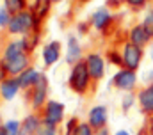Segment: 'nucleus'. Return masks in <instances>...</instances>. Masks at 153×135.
Masks as SVG:
<instances>
[{
    "instance_id": "1",
    "label": "nucleus",
    "mask_w": 153,
    "mask_h": 135,
    "mask_svg": "<svg viewBox=\"0 0 153 135\" xmlns=\"http://www.w3.org/2000/svg\"><path fill=\"white\" fill-rule=\"evenodd\" d=\"M89 78H91V75H89L87 64L85 62H76L71 69V75H70V87L75 93L82 94L89 85Z\"/></svg>"
},
{
    "instance_id": "2",
    "label": "nucleus",
    "mask_w": 153,
    "mask_h": 135,
    "mask_svg": "<svg viewBox=\"0 0 153 135\" xmlns=\"http://www.w3.org/2000/svg\"><path fill=\"white\" fill-rule=\"evenodd\" d=\"M36 23V16L32 13H27V11H22L18 14H14L11 18V23H9V32L13 34H25L29 32Z\"/></svg>"
},
{
    "instance_id": "3",
    "label": "nucleus",
    "mask_w": 153,
    "mask_h": 135,
    "mask_svg": "<svg viewBox=\"0 0 153 135\" xmlns=\"http://www.w3.org/2000/svg\"><path fill=\"white\" fill-rule=\"evenodd\" d=\"M141 59H143L141 46H135L134 43H126L123 48V64L126 66V69L135 71L141 64Z\"/></svg>"
},
{
    "instance_id": "4",
    "label": "nucleus",
    "mask_w": 153,
    "mask_h": 135,
    "mask_svg": "<svg viewBox=\"0 0 153 135\" xmlns=\"http://www.w3.org/2000/svg\"><path fill=\"white\" fill-rule=\"evenodd\" d=\"M85 64H87L91 78H94V80H102L103 78V75H105V61L102 59V55L89 53L87 59H85Z\"/></svg>"
},
{
    "instance_id": "5",
    "label": "nucleus",
    "mask_w": 153,
    "mask_h": 135,
    "mask_svg": "<svg viewBox=\"0 0 153 135\" xmlns=\"http://www.w3.org/2000/svg\"><path fill=\"white\" fill-rule=\"evenodd\" d=\"M62 116H64V105L62 103H59V101H48L46 103V108H45V123L57 126L62 121Z\"/></svg>"
},
{
    "instance_id": "6",
    "label": "nucleus",
    "mask_w": 153,
    "mask_h": 135,
    "mask_svg": "<svg viewBox=\"0 0 153 135\" xmlns=\"http://www.w3.org/2000/svg\"><path fill=\"white\" fill-rule=\"evenodd\" d=\"M135 82H137V76H135V73L132 69H121V71L116 73L114 76V85L117 89H123V91L134 89Z\"/></svg>"
},
{
    "instance_id": "7",
    "label": "nucleus",
    "mask_w": 153,
    "mask_h": 135,
    "mask_svg": "<svg viewBox=\"0 0 153 135\" xmlns=\"http://www.w3.org/2000/svg\"><path fill=\"white\" fill-rule=\"evenodd\" d=\"M105 123H107V108L103 105H96L94 108L89 110V125L96 130H102L105 128Z\"/></svg>"
},
{
    "instance_id": "8",
    "label": "nucleus",
    "mask_w": 153,
    "mask_h": 135,
    "mask_svg": "<svg viewBox=\"0 0 153 135\" xmlns=\"http://www.w3.org/2000/svg\"><path fill=\"white\" fill-rule=\"evenodd\" d=\"M27 66H29V55H27V52L20 53L18 57H14V59L9 61V62H4V68H5V71H7L9 75L23 73V71L27 69Z\"/></svg>"
},
{
    "instance_id": "9",
    "label": "nucleus",
    "mask_w": 153,
    "mask_h": 135,
    "mask_svg": "<svg viewBox=\"0 0 153 135\" xmlns=\"http://www.w3.org/2000/svg\"><path fill=\"white\" fill-rule=\"evenodd\" d=\"M20 89H22V85H20V80L18 78H5L0 84V94H2L4 100H7V101L13 100L18 94Z\"/></svg>"
},
{
    "instance_id": "10",
    "label": "nucleus",
    "mask_w": 153,
    "mask_h": 135,
    "mask_svg": "<svg viewBox=\"0 0 153 135\" xmlns=\"http://www.w3.org/2000/svg\"><path fill=\"white\" fill-rule=\"evenodd\" d=\"M59 57H61V45L57 41H50L45 46V50H43V61H45V64L52 66V64H55L59 61Z\"/></svg>"
},
{
    "instance_id": "11",
    "label": "nucleus",
    "mask_w": 153,
    "mask_h": 135,
    "mask_svg": "<svg viewBox=\"0 0 153 135\" xmlns=\"http://www.w3.org/2000/svg\"><path fill=\"white\" fill-rule=\"evenodd\" d=\"M46 93H48V80H46V76H43V75H41V78L38 80V84L34 85V96H32V105H34V107H41V105L45 103Z\"/></svg>"
},
{
    "instance_id": "12",
    "label": "nucleus",
    "mask_w": 153,
    "mask_h": 135,
    "mask_svg": "<svg viewBox=\"0 0 153 135\" xmlns=\"http://www.w3.org/2000/svg\"><path fill=\"white\" fill-rule=\"evenodd\" d=\"M152 34L148 32V29L144 25H137L130 30V43H134L135 46H144L150 41Z\"/></svg>"
},
{
    "instance_id": "13",
    "label": "nucleus",
    "mask_w": 153,
    "mask_h": 135,
    "mask_svg": "<svg viewBox=\"0 0 153 135\" xmlns=\"http://www.w3.org/2000/svg\"><path fill=\"white\" fill-rule=\"evenodd\" d=\"M41 78V75L38 73V69H34V68H27L23 73H20V85H22V89H25V87H34L36 84H38V80Z\"/></svg>"
},
{
    "instance_id": "14",
    "label": "nucleus",
    "mask_w": 153,
    "mask_h": 135,
    "mask_svg": "<svg viewBox=\"0 0 153 135\" xmlns=\"http://www.w3.org/2000/svg\"><path fill=\"white\" fill-rule=\"evenodd\" d=\"M80 59V45L76 41V37L70 36L68 37V52H66V62L75 66Z\"/></svg>"
},
{
    "instance_id": "15",
    "label": "nucleus",
    "mask_w": 153,
    "mask_h": 135,
    "mask_svg": "<svg viewBox=\"0 0 153 135\" xmlns=\"http://www.w3.org/2000/svg\"><path fill=\"white\" fill-rule=\"evenodd\" d=\"M139 103H141L143 112L153 114V85L143 89V91L139 93Z\"/></svg>"
},
{
    "instance_id": "16",
    "label": "nucleus",
    "mask_w": 153,
    "mask_h": 135,
    "mask_svg": "<svg viewBox=\"0 0 153 135\" xmlns=\"http://www.w3.org/2000/svg\"><path fill=\"white\" fill-rule=\"evenodd\" d=\"M91 22H93V25H94L98 30L105 29V27H107V23L111 22V13H109V9H105V7H100L98 11H94V13H93V18H91Z\"/></svg>"
},
{
    "instance_id": "17",
    "label": "nucleus",
    "mask_w": 153,
    "mask_h": 135,
    "mask_svg": "<svg viewBox=\"0 0 153 135\" xmlns=\"http://www.w3.org/2000/svg\"><path fill=\"white\" fill-rule=\"evenodd\" d=\"M23 52H27V50H25V45H23V39H22V41H13V43H9L7 48H5V52H4V62L13 61L14 57H18V55L23 53Z\"/></svg>"
},
{
    "instance_id": "18",
    "label": "nucleus",
    "mask_w": 153,
    "mask_h": 135,
    "mask_svg": "<svg viewBox=\"0 0 153 135\" xmlns=\"http://www.w3.org/2000/svg\"><path fill=\"white\" fill-rule=\"evenodd\" d=\"M39 119L36 117V116H29L23 123H22V132H23V135H34L38 134L39 130Z\"/></svg>"
},
{
    "instance_id": "19",
    "label": "nucleus",
    "mask_w": 153,
    "mask_h": 135,
    "mask_svg": "<svg viewBox=\"0 0 153 135\" xmlns=\"http://www.w3.org/2000/svg\"><path fill=\"white\" fill-rule=\"evenodd\" d=\"M50 2L52 0H36L34 2V16L36 18H43V16H46L48 14V11H50Z\"/></svg>"
},
{
    "instance_id": "20",
    "label": "nucleus",
    "mask_w": 153,
    "mask_h": 135,
    "mask_svg": "<svg viewBox=\"0 0 153 135\" xmlns=\"http://www.w3.org/2000/svg\"><path fill=\"white\" fill-rule=\"evenodd\" d=\"M4 2H5V9L13 14L22 13L23 7H25V0H4Z\"/></svg>"
},
{
    "instance_id": "21",
    "label": "nucleus",
    "mask_w": 153,
    "mask_h": 135,
    "mask_svg": "<svg viewBox=\"0 0 153 135\" xmlns=\"http://www.w3.org/2000/svg\"><path fill=\"white\" fill-rule=\"evenodd\" d=\"M4 128H5L7 135H23V132H22V125H20L18 121H14V119L7 121V123L4 125Z\"/></svg>"
},
{
    "instance_id": "22",
    "label": "nucleus",
    "mask_w": 153,
    "mask_h": 135,
    "mask_svg": "<svg viewBox=\"0 0 153 135\" xmlns=\"http://www.w3.org/2000/svg\"><path fill=\"white\" fill-rule=\"evenodd\" d=\"M71 135H93V126L89 123H82V125H78L73 130Z\"/></svg>"
},
{
    "instance_id": "23",
    "label": "nucleus",
    "mask_w": 153,
    "mask_h": 135,
    "mask_svg": "<svg viewBox=\"0 0 153 135\" xmlns=\"http://www.w3.org/2000/svg\"><path fill=\"white\" fill-rule=\"evenodd\" d=\"M36 135H55V126H53V125H48V123L43 121V125L39 126V130H38V134Z\"/></svg>"
},
{
    "instance_id": "24",
    "label": "nucleus",
    "mask_w": 153,
    "mask_h": 135,
    "mask_svg": "<svg viewBox=\"0 0 153 135\" xmlns=\"http://www.w3.org/2000/svg\"><path fill=\"white\" fill-rule=\"evenodd\" d=\"M11 23V16H9V11L7 9H0V27H9Z\"/></svg>"
},
{
    "instance_id": "25",
    "label": "nucleus",
    "mask_w": 153,
    "mask_h": 135,
    "mask_svg": "<svg viewBox=\"0 0 153 135\" xmlns=\"http://www.w3.org/2000/svg\"><path fill=\"white\" fill-rule=\"evenodd\" d=\"M144 27L148 29V32L153 36V11L148 13V16H146V20H144Z\"/></svg>"
},
{
    "instance_id": "26",
    "label": "nucleus",
    "mask_w": 153,
    "mask_h": 135,
    "mask_svg": "<svg viewBox=\"0 0 153 135\" xmlns=\"http://www.w3.org/2000/svg\"><path fill=\"white\" fill-rule=\"evenodd\" d=\"M132 105H134V94H126L123 98V110H128Z\"/></svg>"
},
{
    "instance_id": "27",
    "label": "nucleus",
    "mask_w": 153,
    "mask_h": 135,
    "mask_svg": "<svg viewBox=\"0 0 153 135\" xmlns=\"http://www.w3.org/2000/svg\"><path fill=\"white\" fill-rule=\"evenodd\" d=\"M126 4L132 5V7H143L146 4V0H126Z\"/></svg>"
},
{
    "instance_id": "28",
    "label": "nucleus",
    "mask_w": 153,
    "mask_h": 135,
    "mask_svg": "<svg viewBox=\"0 0 153 135\" xmlns=\"http://www.w3.org/2000/svg\"><path fill=\"white\" fill-rule=\"evenodd\" d=\"M121 2H123V0H107V5H109V7H119Z\"/></svg>"
},
{
    "instance_id": "29",
    "label": "nucleus",
    "mask_w": 153,
    "mask_h": 135,
    "mask_svg": "<svg viewBox=\"0 0 153 135\" xmlns=\"http://www.w3.org/2000/svg\"><path fill=\"white\" fill-rule=\"evenodd\" d=\"M96 135H109V132H107V128H102V130H98Z\"/></svg>"
},
{
    "instance_id": "30",
    "label": "nucleus",
    "mask_w": 153,
    "mask_h": 135,
    "mask_svg": "<svg viewBox=\"0 0 153 135\" xmlns=\"http://www.w3.org/2000/svg\"><path fill=\"white\" fill-rule=\"evenodd\" d=\"M114 135H132V134H128L126 130H119V132H116Z\"/></svg>"
},
{
    "instance_id": "31",
    "label": "nucleus",
    "mask_w": 153,
    "mask_h": 135,
    "mask_svg": "<svg viewBox=\"0 0 153 135\" xmlns=\"http://www.w3.org/2000/svg\"><path fill=\"white\" fill-rule=\"evenodd\" d=\"M0 135H7V132H5V128H4V126H0Z\"/></svg>"
},
{
    "instance_id": "32",
    "label": "nucleus",
    "mask_w": 153,
    "mask_h": 135,
    "mask_svg": "<svg viewBox=\"0 0 153 135\" xmlns=\"http://www.w3.org/2000/svg\"><path fill=\"white\" fill-rule=\"evenodd\" d=\"M52 2H59V0H52Z\"/></svg>"
},
{
    "instance_id": "33",
    "label": "nucleus",
    "mask_w": 153,
    "mask_h": 135,
    "mask_svg": "<svg viewBox=\"0 0 153 135\" xmlns=\"http://www.w3.org/2000/svg\"><path fill=\"white\" fill-rule=\"evenodd\" d=\"M152 59H153V52H152Z\"/></svg>"
}]
</instances>
